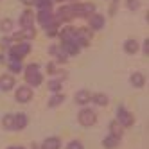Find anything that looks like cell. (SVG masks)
<instances>
[{"label":"cell","instance_id":"cell-35","mask_svg":"<svg viewBox=\"0 0 149 149\" xmlns=\"http://www.w3.org/2000/svg\"><path fill=\"white\" fill-rule=\"evenodd\" d=\"M9 149H24V147H9Z\"/></svg>","mask_w":149,"mask_h":149},{"label":"cell","instance_id":"cell-18","mask_svg":"<svg viewBox=\"0 0 149 149\" xmlns=\"http://www.w3.org/2000/svg\"><path fill=\"white\" fill-rule=\"evenodd\" d=\"M119 140H120V138H117V136L110 135V136H106L104 140H102V146H104L106 149H113V147L119 146Z\"/></svg>","mask_w":149,"mask_h":149},{"label":"cell","instance_id":"cell-20","mask_svg":"<svg viewBox=\"0 0 149 149\" xmlns=\"http://www.w3.org/2000/svg\"><path fill=\"white\" fill-rule=\"evenodd\" d=\"M2 126L6 127V130H15V115L13 113H7L2 119Z\"/></svg>","mask_w":149,"mask_h":149},{"label":"cell","instance_id":"cell-26","mask_svg":"<svg viewBox=\"0 0 149 149\" xmlns=\"http://www.w3.org/2000/svg\"><path fill=\"white\" fill-rule=\"evenodd\" d=\"M9 70L11 72H20L22 70V63H20V59H11V63H9Z\"/></svg>","mask_w":149,"mask_h":149},{"label":"cell","instance_id":"cell-33","mask_svg":"<svg viewBox=\"0 0 149 149\" xmlns=\"http://www.w3.org/2000/svg\"><path fill=\"white\" fill-rule=\"evenodd\" d=\"M144 54H146V56L149 54V41H147V40H146V43H144Z\"/></svg>","mask_w":149,"mask_h":149},{"label":"cell","instance_id":"cell-5","mask_svg":"<svg viewBox=\"0 0 149 149\" xmlns=\"http://www.w3.org/2000/svg\"><path fill=\"white\" fill-rule=\"evenodd\" d=\"M117 122H119L122 127H130V126H133L135 119H133V115L127 111L124 106H120V108L117 110Z\"/></svg>","mask_w":149,"mask_h":149},{"label":"cell","instance_id":"cell-4","mask_svg":"<svg viewBox=\"0 0 149 149\" xmlns=\"http://www.w3.org/2000/svg\"><path fill=\"white\" fill-rule=\"evenodd\" d=\"M79 122L83 124V126H93L95 122H97V113H95L93 110H90V108H83L81 111H79Z\"/></svg>","mask_w":149,"mask_h":149},{"label":"cell","instance_id":"cell-1","mask_svg":"<svg viewBox=\"0 0 149 149\" xmlns=\"http://www.w3.org/2000/svg\"><path fill=\"white\" fill-rule=\"evenodd\" d=\"M25 81L31 84V86H40L41 81H43V76L38 68V65H29L27 72H25Z\"/></svg>","mask_w":149,"mask_h":149},{"label":"cell","instance_id":"cell-12","mask_svg":"<svg viewBox=\"0 0 149 149\" xmlns=\"http://www.w3.org/2000/svg\"><path fill=\"white\" fill-rule=\"evenodd\" d=\"M63 50L68 56H76V54H79V45L76 41H63Z\"/></svg>","mask_w":149,"mask_h":149},{"label":"cell","instance_id":"cell-8","mask_svg":"<svg viewBox=\"0 0 149 149\" xmlns=\"http://www.w3.org/2000/svg\"><path fill=\"white\" fill-rule=\"evenodd\" d=\"M33 99V90L29 86H20L16 88V101L18 102H29Z\"/></svg>","mask_w":149,"mask_h":149},{"label":"cell","instance_id":"cell-29","mask_svg":"<svg viewBox=\"0 0 149 149\" xmlns=\"http://www.w3.org/2000/svg\"><path fill=\"white\" fill-rule=\"evenodd\" d=\"M47 74H50V76H54V74H58V68H56V65H54V63H49V65H47Z\"/></svg>","mask_w":149,"mask_h":149},{"label":"cell","instance_id":"cell-6","mask_svg":"<svg viewBox=\"0 0 149 149\" xmlns=\"http://www.w3.org/2000/svg\"><path fill=\"white\" fill-rule=\"evenodd\" d=\"M74 7V15L76 16H88L93 13V4H72Z\"/></svg>","mask_w":149,"mask_h":149},{"label":"cell","instance_id":"cell-30","mask_svg":"<svg viewBox=\"0 0 149 149\" xmlns=\"http://www.w3.org/2000/svg\"><path fill=\"white\" fill-rule=\"evenodd\" d=\"M67 149H83V144L77 142V140H74V142H70V144L67 146Z\"/></svg>","mask_w":149,"mask_h":149},{"label":"cell","instance_id":"cell-10","mask_svg":"<svg viewBox=\"0 0 149 149\" xmlns=\"http://www.w3.org/2000/svg\"><path fill=\"white\" fill-rule=\"evenodd\" d=\"M34 24V13L33 11H24L22 16H20V25L24 29H31Z\"/></svg>","mask_w":149,"mask_h":149},{"label":"cell","instance_id":"cell-11","mask_svg":"<svg viewBox=\"0 0 149 149\" xmlns=\"http://www.w3.org/2000/svg\"><path fill=\"white\" fill-rule=\"evenodd\" d=\"M15 86V77L9 76V74H4V76H0V90L2 92H9Z\"/></svg>","mask_w":149,"mask_h":149},{"label":"cell","instance_id":"cell-36","mask_svg":"<svg viewBox=\"0 0 149 149\" xmlns=\"http://www.w3.org/2000/svg\"><path fill=\"white\" fill-rule=\"evenodd\" d=\"M58 2H67V0H58Z\"/></svg>","mask_w":149,"mask_h":149},{"label":"cell","instance_id":"cell-22","mask_svg":"<svg viewBox=\"0 0 149 149\" xmlns=\"http://www.w3.org/2000/svg\"><path fill=\"white\" fill-rule=\"evenodd\" d=\"M110 130H111V135H113V136H117V138L122 136V126L117 122V120L110 122Z\"/></svg>","mask_w":149,"mask_h":149},{"label":"cell","instance_id":"cell-19","mask_svg":"<svg viewBox=\"0 0 149 149\" xmlns=\"http://www.w3.org/2000/svg\"><path fill=\"white\" fill-rule=\"evenodd\" d=\"M131 84H133V86H136V88L144 86V76H142V72L131 74Z\"/></svg>","mask_w":149,"mask_h":149},{"label":"cell","instance_id":"cell-7","mask_svg":"<svg viewBox=\"0 0 149 149\" xmlns=\"http://www.w3.org/2000/svg\"><path fill=\"white\" fill-rule=\"evenodd\" d=\"M72 18H76V15H74V7H72V6L61 7L59 11H58V16H56L58 22H68V20H72Z\"/></svg>","mask_w":149,"mask_h":149},{"label":"cell","instance_id":"cell-15","mask_svg":"<svg viewBox=\"0 0 149 149\" xmlns=\"http://www.w3.org/2000/svg\"><path fill=\"white\" fill-rule=\"evenodd\" d=\"M88 101H92V93L88 90H79L76 93V102L77 104H86Z\"/></svg>","mask_w":149,"mask_h":149},{"label":"cell","instance_id":"cell-13","mask_svg":"<svg viewBox=\"0 0 149 149\" xmlns=\"http://www.w3.org/2000/svg\"><path fill=\"white\" fill-rule=\"evenodd\" d=\"M76 31L77 29H74V27H65L59 33L61 41H74V40H76Z\"/></svg>","mask_w":149,"mask_h":149},{"label":"cell","instance_id":"cell-2","mask_svg":"<svg viewBox=\"0 0 149 149\" xmlns=\"http://www.w3.org/2000/svg\"><path fill=\"white\" fill-rule=\"evenodd\" d=\"M38 22L41 27H45V29H50V27H58V20L56 16L50 13V9H47V11H40L38 13Z\"/></svg>","mask_w":149,"mask_h":149},{"label":"cell","instance_id":"cell-16","mask_svg":"<svg viewBox=\"0 0 149 149\" xmlns=\"http://www.w3.org/2000/svg\"><path fill=\"white\" fill-rule=\"evenodd\" d=\"M59 146H61V142L58 136H49L43 142V146H41V149H59Z\"/></svg>","mask_w":149,"mask_h":149},{"label":"cell","instance_id":"cell-31","mask_svg":"<svg viewBox=\"0 0 149 149\" xmlns=\"http://www.w3.org/2000/svg\"><path fill=\"white\" fill-rule=\"evenodd\" d=\"M127 7H130V9H136L138 7V0H127Z\"/></svg>","mask_w":149,"mask_h":149},{"label":"cell","instance_id":"cell-34","mask_svg":"<svg viewBox=\"0 0 149 149\" xmlns=\"http://www.w3.org/2000/svg\"><path fill=\"white\" fill-rule=\"evenodd\" d=\"M22 2H24L25 6H33V4H36V0H22Z\"/></svg>","mask_w":149,"mask_h":149},{"label":"cell","instance_id":"cell-21","mask_svg":"<svg viewBox=\"0 0 149 149\" xmlns=\"http://www.w3.org/2000/svg\"><path fill=\"white\" fill-rule=\"evenodd\" d=\"M124 50L127 52V54H135V52L138 50V43L135 40H127L126 43H124Z\"/></svg>","mask_w":149,"mask_h":149},{"label":"cell","instance_id":"cell-3","mask_svg":"<svg viewBox=\"0 0 149 149\" xmlns=\"http://www.w3.org/2000/svg\"><path fill=\"white\" fill-rule=\"evenodd\" d=\"M31 52V43H16L15 47H9V56L11 59H22Z\"/></svg>","mask_w":149,"mask_h":149},{"label":"cell","instance_id":"cell-17","mask_svg":"<svg viewBox=\"0 0 149 149\" xmlns=\"http://www.w3.org/2000/svg\"><path fill=\"white\" fill-rule=\"evenodd\" d=\"M27 126V115L25 113H16L15 115V130H24Z\"/></svg>","mask_w":149,"mask_h":149},{"label":"cell","instance_id":"cell-32","mask_svg":"<svg viewBox=\"0 0 149 149\" xmlns=\"http://www.w3.org/2000/svg\"><path fill=\"white\" fill-rule=\"evenodd\" d=\"M2 49H9V45H11V40H2Z\"/></svg>","mask_w":149,"mask_h":149},{"label":"cell","instance_id":"cell-27","mask_svg":"<svg viewBox=\"0 0 149 149\" xmlns=\"http://www.w3.org/2000/svg\"><path fill=\"white\" fill-rule=\"evenodd\" d=\"M0 29H2L4 33H9V31L13 29V22L11 20H2V22H0Z\"/></svg>","mask_w":149,"mask_h":149},{"label":"cell","instance_id":"cell-14","mask_svg":"<svg viewBox=\"0 0 149 149\" xmlns=\"http://www.w3.org/2000/svg\"><path fill=\"white\" fill-rule=\"evenodd\" d=\"M34 29L31 27V29H24V31H20V33L13 34V40H31V38H34Z\"/></svg>","mask_w":149,"mask_h":149},{"label":"cell","instance_id":"cell-23","mask_svg":"<svg viewBox=\"0 0 149 149\" xmlns=\"http://www.w3.org/2000/svg\"><path fill=\"white\" fill-rule=\"evenodd\" d=\"M92 101L95 104H99V106H106L108 104V95H104V93H95L92 95Z\"/></svg>","mask_w":149,"mask_h":149},{"label":"cell","instance_id":"cell-28","mask_svg":"<svg viewBox=\"0 0 149 149\" xmlns=\"http://www.w3.org/2000/svg\"><path fill=\"white\" fill-rule=\"evenodd\" d=\"M49 88H50L52 92H59V90H61V81H59V79H52V81L49 83Z\"/></svg>","mask_w":149,"mask_h":149},{"label":"cell","instance_id":"cell-24","mask_svg":"<svg viewBox=\"0 0 149 149\" xmlns=\"http://www.w3.org/2000/svg\"><path fill=\"white\" fill-rule=\"evenodd\" d=\"M63 101H65V95H63V93H56V95H52V97H50V101H49V106H50V108H54V106L61 104Z\"/></svg>","mask_w":149,"mask_h":149},{"label":"cell","instance_id":"cell-9","mask_svg":"<svg viewBox=\"0 0 149 149\" xmlns=\"http://www.w3.org/2000/svg\"><path fill=\"white\" fill-rule=\"evenodd\" d=\"M88 22H90V27L95 29V31H101L104 27V16L102 15H97V13H92L90 18H88Z\"/></svg>","mask_w":149,"mask_h":149},{"label":"cell","instance_id":"cell-25","mask_svg":"<svg viewBox=\"0 0 149 149\" xmlns=\"http://www.w3.org/2000/svg\"><path fill=\"white\" fill-rule=\"evenodd\" d=\"M36 4L40 7V11H47V9H50V6H52V0H36Z\"/></svg>","mask_w":149,"mask_h":149}]
</instances>
